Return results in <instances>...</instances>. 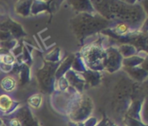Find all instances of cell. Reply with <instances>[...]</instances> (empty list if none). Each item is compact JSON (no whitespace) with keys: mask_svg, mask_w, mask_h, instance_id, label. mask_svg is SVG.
<instances>
[{"mask_svg":"<svg viewBox=\"0 0 148 126\" xmlns=\"http://www.w3.org/2000/svg\"><path fill=\"white\" fill-rule=\"evenodd\" d=\"M1 85L4 90L10 91L15 87V80L11 77H6L3 80Z\"/></svg>","mask_w":148,"mask_h":126,"instance_id":"2","label":"cell"},{"mask_svg":"<svg viewBox=\"0 0 148 126\" xmlns=\"http://www.w3.org/2000/svg\"><path fill=\"white\" fill-rule=\"evenodd\" d=\"M116 30H117L118 32L124 33V32L127 30V26H126V25H124V24H121V25L117 26V28H116Z\"/></svg>","mask_w":148,"mask_h":126,"instance_id":"3","label":"cell"},{"mask_svg":"<svg viewBox=\"0 0 148 126\" xmlns=\"http://www.w3.org/2000/svg\"><path fill=\"white\" fill-rule=\"evenodd\" d=\"M11 103H12L11 99L7 95L0 96V109H2L3 111L9 110L10 107L11 106Z\"/></svg>","mask_w":148,"mask_h":126,"instance_id":"1","label":"cell"}]
</instances>
